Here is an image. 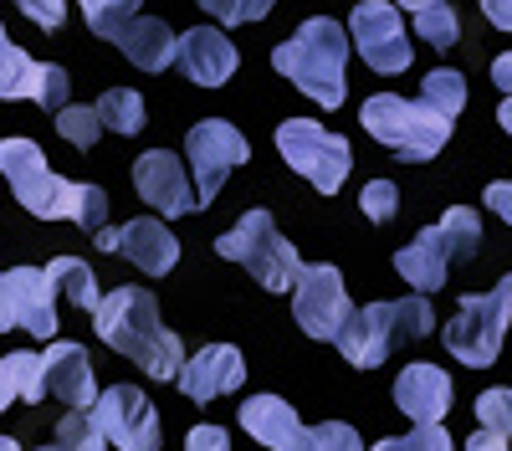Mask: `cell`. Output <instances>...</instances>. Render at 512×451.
I'll return each mask as SVG.
<instances>
[{
	"label": "cell",
	"mask_w": 512,
	"mask_h": 451,
	"mask_svg": "<svg viewBox=\"0 0 512 451\" xmlns=\"http://www.w3.org/2000/svg\"><path fill=\"white\" fill-rule=\"evenodd\" d=\"M0 175L11 180L16 200L41 221H77L82 231L108 226V195L98 185L57 180L47 170V154L31 139H0Z\"/></svg>",
	"instance_id": "6da1fadb"
},
{
	"label": "cell",
	"mask_w": 512,
	"mask_h": 451,
	"mask_svg": "<svg viewBox=\"0 0 512 451\" xmlns=\"http://www.w3.org/2000/svg\"><path fill=\"white\" fill-rule=\"evenodd\" d=\"M98 339L118 354H128L154 380H175L185 364V344L159 323V303L149 287H113V293L93 308Z\"/></svg>",
	"instance_id": "7a4b0ae2"
},
{
	"label": "cell",
	"mask_w": 512,
	"mask_h": 451,
	"mask_svg": "<svg viewBox=\"0 0 512 451\" xmlns=\"http://www.w3.org/2000/svg\"><path fill=\"white\" fill-rule=\"evenodd\" d=\"M344 62H349V31L333 16H313L292 31V41L272 52V67L297 82L318 108H344Z\"/></svg>",
	"instance_id": "3957f363"
},
{
	"label": "cell",
	"mask_w": 512,
	"mask_h": 451,
	"mask_svg": "<svg viewBox=\"0 0 512 451\" xmlns=\"http://www.w3.org/2000/svg\"><path fill=\"white\" fill-rule=\"evenodd\" d=\"M482 252V221L472 205H451L441 216V226H425L410 246L395 252L400 277L415 287V293H441L456 262H472Z\"/></svg>",
	"instance_id": "277c9868"
},
{
	"label": "cell",
	"mask_w": 512,
	"mask_h": 451,
	"mask_svg": "<svg viewBox=\"0 0 512 451\" xmlns=\"http://www.w3.org/2000/svg\"><path fill=\"white\" fill-rule=\"evenodd\" d=\"M364 129L369 139H379L384 149H395L400 159L420 164V159H436L441 144L451 139V118L436 113L431 103H410V98H395V93H374L364 98Z\"/></svg>",
	"instance_id": "5b68a950"
},
{
	"label": "cell",
	"mask_w": 512,
	"mask_h": 451,
	"mask_svg": "<svg viewBox=\"0 0 512 451\" xmlns=\"http://www.w3.org/2000/svg\"><path fill=\"white\" fill-rule=\"evenodd\" d=\"M216 252L241 262L256 282L267 287V293H287V287L297 282V272H303V257H297V246H287V236L277 231V221L267 211H246L221 241Z\"/></svg>",
	"instance_id": "8992f818"
},
{
	"label": "cell",
	"mask_w": 512,
	"mask_h": 451,
	"mask_svg": "<svg viewBox=\"0 0 512 451\" xmlns=\"http://www.w3.org/2000/svg\"><path fill=\"white\" fill-rule=\"evenodd\" d=\"M507 323H512V272L492 287V293L461 298L456 318L446 323V349H451L461 364L487 369V364H497V354H502Z\"/></svg>",
	"instance_id": "52a82bcc"
},
{
	"label": "cell",
	"mask_w": 512,
	"mask_h": 451,
	"mask_svg": "<svg viewBox=\"0 0 512 451\" xmlns=\"http://www.w3.org/2000/svg\"><path fill=\"white\" fill-rule=\"evenodd\" d=\"M277 154H282L303 180H313L323 195H338V190H344L349 164H354L349 139L318 129V123H308V118H287V123H277Z\"/></svg>",
	"instance_id": "ba28073f"
},
{
	"label": "cell",
	"mask_w": 512,
	"mask_h": 451,
	"mask_svg": "<svg viewBox=\"0 0 512 451\" xmlns=\"http://www.w3.org/2000/svg\"><path fill=\"white\" fill-rule=\"evenodd\" d=\"M185 154L195 164V211H205V205L221 195L226 175L236 170V164L251 159V144H246V134H236V123L205 118V123H195V129H190Z\"/></svg>",
	"instance_id": "9c48e42d"
},
{
	"label": "cell",
	"mask_w": 512,
	"mask_h": 451,
	"mask_svg": "<svg viewBox=\"0 0 512 451\" xmlns=\"http://www.w3.org/2000/svg\"><path fill=\"white\" fill-rule=\"evenodd\" d=\"M88 416H93L98 436L113 441L118 451H159V416H154V405L144 400V390H134V385L103 390L88 405Z\"/></svg>",
	"instance_id": "30bf717a"
},
{
	"label": "cell",
	"mask_w": 512,
	"mask_h": 451,
	"mask_svg": "<svg viewBox=\"0 0 512 451\" xmlns=\"http://www.w3.org/2000/svg\"><path fill=\"white\" fill-rule=\"evenodd\" d=\"M292 313L297 323H303V334L313 339H333L338 328H344V318L354 313L349 293H344V272L318 262V267H303L292 282Z\"/></svg>",
	"instance_id": "8fae6325"
},
{
	"label": "cell",
	"mask_w": 512,
	"mask_h": 451,
	"mask_svg": "<svg viewBox=\"0 0 512 451\" xmlns=\"http://www.w3.org/2000/svg\"><path fill=\"white\" fill-rule=\"evenodd\" d=\"M349 41L374 72H405L410 67V41H405L400 11L390 0H359L354 21H349Z\"/></svg>",
	"instance_id": "7c38bea8"
},
{
	"label": "cell",
	"mask_w": 512,
	"mask_h": 451,
	"mask_svg": "<svg viewBox=\"0 0 512 451\" xmlns=\"http://www.w3.org/2000/svg\"><path fill=\"white\" fill-rule=\"evenodd\" d=\"M0 98H31V103L57 113L72 98V82L52 62H31L16 41L6 36V26H0Z\"/></svg>",
	"instance_id": "4fadbf2b"
},
{
	"label": "cell",
	"mask_w": 512,
	"mask_h": 451,
	"mask_svg": "<svg viewBox=\"0 0 512 451\" xmlns=\"http://www.w3.org/2000/svg\"><path fill=\"white\" fill-rule=\"evenodd\" d=\"M395 339H400V303L354 308V313L344 318V328L333 334L338 354H344L349 364H359V369L384 364V359H390V349H395Z\"/></svg>",
	"instance_id": "5bb4252c"
},
{
	"label": "cell",
	"mask_w": 512,
	"mask_h": 451,
	"mask_svg": "<svg viewBox=\"0 0 512 451\" xmlns=\"http://www.w3.org/2000/svg\"><path fill=\"white\" fill-rule=\"evenodd\" d=\"M134 190H139L144 205H154L159 216H190L195 211L185 164L169 154V149H149V154L134 159Z\"/></svg>",
	"instance_id": "9a60e30c"
},
{
	"label": "cell",
	"mask_w": 512,
	"mask_h": 451,
	"mask_svg": "<svg viewBox=\"0 0 512 451\" xmlns=\"http://www.w3.org/2000/svg\"><path fill=\"white\" fill-rule=\"evenodd\" d=\"M241 431L256 436L267 451H308L313 446V431L297 421V410L277 395H251L241 405Z\"/></svg>",
	"instance_id": "2e32d148"
},
{
	"label": "cell",
	"mask_w": 512,
	"mask_h": 451,
	"mask_svg": "<svg viewBox=\"0 0 512 451\" xmlns=\"http://www.w3.org/2000/svg\"><path fill=\"white\" fill-rule=\"evenodd\" d=\"M180 390L195 400V405H205V400H216V395H226V390H236L241 380H246V359H241V349H231V344H205L195 359H185L180 364Z\"/></svg>",
	"instance_id": "e0dca14e"
},
{
	"label": "cell",
	"mask_w": 512,
	"mask_h": 451,
	"mask_svg": "<svg viewBox=\"0 0 512 451\" xmlns=\"http://www.w3.org/2000/svg\"><path fill=\"white\" fill-rule=\"evenodd\" d=\"M175 62L185 67L190 82H200V88H221V82L236 72V41H226L216 26H195L180 36V47H175Z\"/></svg>",
	"instance_id": "ac0fdd59"
},
{
	"label": "cell",
	"mask_w": 512,
	"mask_h": 451,
	"mask_svg": "<svg viewBox=\"0 0 512 451\" xmlns=\"http://www.w3.org/2000/svg\"><path fill=\"white\" fill-rule=\"evenodd\" d=\"M395 405L405 410L415 426L446 421V410H451V375H446V369H436V364H410V369H400Z\"/></svg>",
	"instance_id": "d6986e66"
},
{
	"label": "cell",
	"mask_w": 512,
	"mask_h": 451,
	"mask_svg": "<svg viewBox=\"0 0 512 451\" xmlns=\"http://www.w3.org/2000/svg\"><path fill=\"white\" fill-rule=\"evenodd\" d=\"M11 308H16V328H31L36 339L57 334V287L41 267H11Z\"/></svg>",
	"instance_id": "ffe728a7"
},
{
	"label": "cell",
	"mask_w": 512,
	"mask_h": 451,
	"mask_svg": "<svg viewBox=\"0 0 512 451\" xmlns=\"http://www.w3.org/2000/svg\"><path fill=\"white\" fill-rule=\"evenodd\" d=\"M41 369H47V390L67 405V410H88L98 400V385H93V359L82 344H52L41 354Z\"/></svg>",
	"instance_id": "44dd1931"
},
{
	"label": "cell",
	"mask_w": 512,
	"mask_h": 451,
	"mask_svg": "<svg viewBox=\"0 0 512 451\" xmlns=\"http://www.w3.org/2000/svg\"><path fill=\"white\" fill-rule=\"evenodd\" d=\"M113 252H123L128 262H134L139 272H149V277H164L169 267L180 262V241H175V231H169L164 221H154V216H139V221L118 226Z\"/></svg>",
	"instance_id": "7402d4cb"
},
{
	"label": "cell",
	"mask_w": 512,
	"mask_h": 451,
	"mask_svg": "<svg viewBox=\"0 0 512 451\" xmlns=\"http://www.w3.org/2000/svg\"><path fill=\"white\" fill-rule=\"evenodd\" d=\"M113 41H118V52L134 67H144V72H164L169 62H175V47H180V36L169 31L159 16H134Z\"/></svg>",
	"instance_id": "603a6c76"
},
{
	"label": "cell",
	"mask_w": 512,
	"mask_h": 451,
	"mask_svg": "<svg viewBox=\"0 0 512 451\" xmlns=\"http://www.w3.org/2000/svg\"><path fill=\"white\" fill-rule=\"evenodd\" d=\"M41 272H47V277H52V287H57V293H67L77 308H88V313H93V308L103 303L98 277H93V267L82 262V257H52Z\"/></svg>",
	"instance_id": "cb8c5ba5"
},
{
	"label": "cell",
	"mask_w": 512,
	"mask_h": 451,
	"mask_svg": "<svg viewBox=\"0 0 512 451\" xmlns=\"http://www.w3.org/2000/svg\"><path fill=\"white\" fill-rule=\"evenodd\" d=\"M93 108L103 118V129H113V134H139L144 129V98L134 88H108Z\"/></svg>",
	"instance_id": "d4e9b609"
},
{
	"label": "cell",
	"mask_w": 512,
	"mask_h": 451,
	"mask_svg": "<svg viewBox=\"0 0 512 451\" xmlns=\"http://www.w3.org/2000/svg\"><path fill=\"white\" fill-rule=\"evenodd\" d=\"M420 103H431L436 113L456 118V113L466 108V77H461V72H451V67L425 72V82H420Z\"/></svg>",
	"instance_id": "484cf974"
},
{
	"label": "cell",
	"mask_w": 512,
	"mask_h": 451,
	"mask_svg": "<svg viewBox=\"0 0 512 451\" xmlns=\"http://www.w3.org/2000/svg\"><path fill=\"white\" fill-rule=\"evenodd\" d=\"M415 31H420V41H431L436 52H446V47H456V41H461V21H456V11L446 6V0L415 11Z\"/></svg>",
	"instance_id": "4316f807"
},
{
	"label": "cell",
	"mask_w": 512,
	"mask_h": 451,
	"mask_svg": "<svg viewBox=\"0 0 512 451\" xmlns=\"http://www.w3.org/2000/svg\"><path fill=\"white\" fill-rule=\"evenodd\" d=\"M108 441L98 436L88 410H67L62 426H57V446H41V451H103Z\"/></svg>",
	"instance_id": "83f0119b"
},
{
	"label": "cell",
	"mask_w": 512,
	"mask_h": 451,
	"mask_svg": "<svg viewBox=\"0 0 512 451\" xmlns=\"http://www.w3.org/2000/svg\"><path fill=\"white\" fill-rule=\"evenodd\" d=\"M82 6V16H88V26L98 31V36H118L128 21H134V11H139V0H77Z\"/></svg>",
	"instance_id": "f1b7e54d"
},
{
	"label": "cell",
	"mask_w": 512,
	"mask_h": 451,
	"mask_svg": "<svg viewBox=\"0 0 512 451\" xmlns=\"http://www.w3.org/2000/svg\"><path fill=\"white\" fill-rule=\"evenodd\" d=\"M57 134H62L67 144H77V149H93L98 134H103V118H98V108L67 103V108H57Z\"/></svg>",
	"instance_id": "f546056e"
},
{
	"label": "cell",
	"mask_w": 512,
	"mask_h": 451,
	"mask_svg": "<svg viewBox=\"0 0 512 451\" xmlns=\"http://www.w3.org/2000/svg\"><path fill=\"white\" fill-rule=\"evenodd\" d=\"M6 369H11V385H16V395L21 400H41L47 395V369H41V354H31V349H21V354H6Z\"/></svg>",
	"instance_id": "4dcf8cb0"
},
{
	"label": "cell",
	"mask_w": 512,
	"mask_h": 451,
	"mask_svg": "<svg viewBox=\"0 0 512 451\" xmlns=\"http://www.w3.org/2000/svg\"><path fill=\"white\" fill-rule=\"evenodd\" d=\"M477 421H482L487 431H497V436L512 441V390H502V385L482 390V395H477Z\"/></svg>",
	"instance_id": "1f68e13d"
},
{
	"label": "cell",
	"mask_w": 512,
	"mask_h": 451,
	"mask_svg": "<svg viewBox=\"0 0 512 451\" xmlns=\"http://www.w3.org/2000/svg\"><path fill=\"white\" fill-rule=\"evenodd\" d=\"M200 6L226 26H246V21H262L272 11V0H200Z\"/></svg>",
	"instance_id": "d6a6232c"
},
{
	"label": "cell",
	"mask_w": 512,
	"mask_h": 451,
	"mask_svg": "<svg viewBox=\"0 0 512 451\" xmlns=\"http://www.w3.org/2000/svg\"><path fill=\"white\" fill-rule=\"evenodd\" d=\"M374 451H456V446H451L446 426L436 421V426H415L405 441H379Z\"/></svg>",
	"instance_id": "836d02e7"
},
{
	"label": "cell",
	"mask_w": 512,
	"mask_h": 451,
	"mask_svg": "<svg viewBox=\"0 0 512 451\" xmlns=\"http://www.w3.org/2000/svg\"><path fill=\"white\" fill-rule=\"evenodd\" d=\"M359 205H364V216H369L374 226H384V221L395 216V205H400V190H395L390 180H369V185H364V200H359Z\"/></svg>",
	"instance_id": "e575fe53"
},
{
	"label": "cell",
	"mask_w": 512,
	"mask_h": 451,
	"mask_svg": "<svg viewBox=\"0 0 512 451\" xmlns=\"http://www.w3.org/2000/svg\"><path fill=\"white\" fill-rule=\"evenodd\" d=\"M308 451H364V446H359V431H354V426L328 421V426L313 431V446H308Z\"/></svg>",
	"instance_id": "d590c367"
},
{
	"label": "cell",
	"mask_w": 512,
	"mask_h": 451,
	"mask_svg": "<svg viewBox=\"0 0 512 451\" xmlns=\"http://www.w3.org/2000/svg\"><path fill=\"white\" fill-rule=\"evenodd\" d=\"M16 6H21L41 31H57V26L67 21V0H16Z\"/></svg>",
	"instance_id": "8d00e7d4"
},
{
	"label": "cell",
	"mask_w": 512,
	"mask_h": 451,
	"mask_svg": "<svg viewBox=\"0 0 512 451\" xmlns=\"http://www.w3.org/2000/svg\"><path fill=\"white\" fill-rule=\"evenodd\" d=\"M185 451H231V436L221 426H195L185 436Z\"/></svg>",
	"instance_id": "74e56055"
},
{
	"label": "cell",
	"mask_w": 512,
	"mask_h": 451,
	"mask_svg": "<svg viewBox=\"0 0 512 451\" xmlns=\"http://www.w3.org/2000/svg\"><path fill=\"white\" fill-rule=\"evenodd\" d=\"M487 205L512 226V180H492V185H487Z\"/></svg>",
	"instance_id": "f35d334b"
},
{
	"label": "cell",
	"mask_w": 512,
	"mask_h": 451,
	"mask_svg": "<svg viewBox=\"0 0 512 451\" xmlns=\"http://www.w3.org/2000/svg\"><path fill=\"white\" fill-rule=\"evenodd\" d=\"M482 16H487L497 31H512V0H482Z\"/></svg>",
	"instance_id": "ab89813d"
},
{
	"label": "cell",
	"mask_w": 512,
	"mask_h": 451,
	"mask_svg": "<svg viewBox=\"0 0 512 451\" xmlns=\"http://www.w3.org/2000/svg\"><path fill=\"white\" fill-rule=\"evenodd\" d=\"M466 451H507V436H497V431H487V426H477V436L466 441Z\"/></svg>",
	"instance_id": "60d3db41"
},
{
	"label": "cell",
	"mask_w": 512,
	"mask_h": 451,
	"mask_svg": "<svg viewBox=\"0 0 512 451\" xmlns=\"http://www.w3.org/2000/svg\"><path fill=\"white\" fill-rule=\"evenodd\" d=\"M16 328V308H11V282H6V272H0V334H11Z\"/></svg>",
	"instance_id": "b9f144b4"
},
{
	"label": "cell",
	"mask_w": 512,
	"mask_h": 451,
	"mask_svg": "<svg viewBox=\"0 0 512 451\" xmlns=\"http://www.w3.org/2000/svg\"><path fill=\"white\" fill-rule=\"evenodd\" d=\"M492 82H497V88L512 98V52H502V57L492 62Z\"/></svg>",
	"instance_id": "7bdbcfd3"
},
{
	"label": "cell",
	"mask_w": 512,
	"mask_h": 451,
	"mask_svg": "<svg viewBox=\"0 0 512 451\" xmlns=\"http://www.w3.org/2000/svg\"><path fill=\"white\" fill-rule=\"evenodd\" d=\"M16 400V385H11V369H6V359H0V410H6Z\"/></svg>",
	"instance_id": "ee69618b"
},
{
	"label": "cell",
	"mask_w": 512,
	"mask_h": 451,
	"mask_svg": "<svg viewBox=\"0 0 512 451\" xmlns=\"http://www.w3.org/2000/svg\"><path fill=\"white\" fill-rule=\"evenodd\" d=\"M497 123H502V129H507V134H512V98H507V103H502V108H497Z\"/></svg>",
	"instance_id": "f6af8a7d"
},
{
	"label": "cell",
	"mask_w": 512,
	"mask_h": 451,
	"mask_svg": "<svg viewBox=\"0 0 512 451\" xmlns=\"http://www.w3.org/2000/svg\"><path fill=\"white\" fill-rule=\"evenodd\" d=\"M425 6H436V0H400L395 11H425Z\"/></svg>",
	"instance_id": "bcb514c9"
},
{
	"label": "cell",
	"mask_w": 512,
	"mask_h": 451,
	"mask_svg": "<svg viewBox=\"0 0 512 451\" xmlns=\"http://www.w3.org/2000/svg\"><path fill=\"white\" fill-rule=\"evenodd\" d=\"M0 451H21V446H16L11 436H0Z\"/></svg>",
	"instance_id": "7dc6e473"
}]
</instances>
